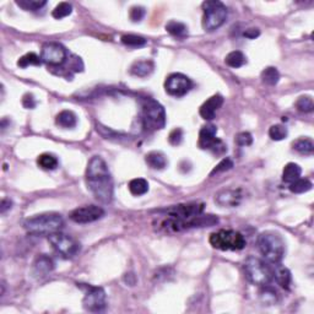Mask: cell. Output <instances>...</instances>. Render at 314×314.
<instances>
[{
	"instance_id": "cell-1",
	"label": "cell",
	"mask_w": 314,
	"mask_h": 314,
	"mask_svg": "<svg viewBox=\"0 0 314 314\" xmlns=\"http://www.w3.org/2000/svg\"><path fill=\"white\" fill-rule=\"evenodd\" d=\"M86 183L97 200L108 204L113 199V178L107 163L100 156L90 160L86 170Z\"/></svg>"
},
{
	"instance_id": "cell-2",
	"label": "cell",
	"mask_w": 314,
	"mask_h": 314,
	"mask_svg": "<svg viewBox=\"0 0 314 314\" xmlns=\"http://www.w3.org/2000/svg\"><path fill=\"white\" fill-rule=\"evenodd\" d=\"M63 225H64V220L62 215L57 212H46L27 218L24 223V227L27 232L32 235L49 236L60 231Z\"/></svg>"
},
{
	"instance_id": "cell-3",
	"label": "cell",
	"mask_w": 314,
	"mask_h": 314,
	"mask_svg": "<svg viewBox=\"0 0 314 314\" xmlns=\"http://www.w3.org/2000/svg\"><path fill=\"white\" fill-rule=\"evenodd\" d=\"M258 248L269 263H280L285 255V241L280 233L274 231L260 233L258 237Z\"/></svg>"
},
{
	"instance_id": "cell-4",
	"label": "cell",
	"mask_w": 314,
	"mask_h": 314,
	"mask_svg": "<svg viewBox=\"0 0 314 314\" xmlns=\"http://www.w3.org/2000/svg\"><path fill=\"white\" fill-rule=\"evenodd\" d=\"M244 274L250 283L257 286L269 285L273 280V268L257 257H248L244 262Z\"/></svg>"
},
{
	"instance_id": "cell-5",
	"label": "cell",
	"mask_w": 314,
	"mask_h": 314,
	"mask_svg": "<svg viewBox=\"0 0 314 314\" xmlns=\"http://www.w3.org/2000/svg\"><path fill=\"white\" fill-rule=\"evenodd\" d=\"M204 16H203V29L212 32L225 24L227 19V7L217 0H209L203 4Z\"/></svg>"
},
{
	"instance_id": "cell-6",
	"label": "cell",
	"mask_w": 314,
	"mask_h": 314,
	"mask_svg": "<svg viewBox=\"0 0 314 314\" xmlns=\"http://www.w3.org/2000/svg\"><path fill=\"white\" fill-rule=\"evenodd\" d=\"M210 244L220 250H241L247 242L241 232L233 230H220L210 236Z\"/></svg>"
},
{
	"instance_id": "cell-7",
	"label": "cell",
	"mask_w": 314,
	"mask_h": 314,
	"mask_svg": "<svg viewBox=\"0 0 314 314\" xmlns=\"http://www.w3.org/2000/svg\"><path fill=\"white\" fill-rule=\"evenodd\" d=\"M142 117L145 127L152 130L163 129L166 125V112L157 101L152 99H145L142 102Z\"/></svg>"
},
{
	"instance_id": "cell-8",
	"label": "cell",
	"mask_w": 314,
	"mask_h": 314,
	"mask_svg": "<svg viewBox=\"0 0 314 314\" xmlns=\"http://www.w3.org/2000/svg\"><path fill=\"white\" fill-rule=\"evenodd\" d=\"M48 241L52 244L53 249L58 254L62 255L63 258H67V259L75 257L80 252V243L74 237L65 235V233L60 232V231L49 235Z\"/></svg>"
},
{
	"instance_id": "cell-9",
	"label": "cell",
	"mask_w": 314,
	"mask_h": 314,
	"mask_svg": "<svg viewBox=\"0 0 314 314\" xmlns=\"http://www.w3.org/2000/svg\"><path fill=\"white\" fill-rule=\"evenodd\" d=\"M217 128L212 124H207L200 129L198 145L203 150H210L215 154H222L226 150V146L220 139L216 138Z\"/></svg>"
},
{
	"instance_id": "cell-10",
	"label": "cell",
	"mask_w": 314,
	"mask_h": 314,
	"mask_svg": "<svg viewBox=\"0 0 314 314\" xmlns=\"http://www.w3.org/2000/svg\"><path fill=\"white\" fill-rule=\"evenodd\" d=\"M86 292H85L82 305L84 308L89 312H102L105 308V292L102 287H96V286H85Z\"/></svg>"
},
{
	"instance_id": "cell-11",
	"label": "cell",
	"mask_w": 314,
	"mask_h": 314,
	"mask_svg": "<svg viewBox=\"0 0 314 314\" xmlns=\"http://www.w3.org/2000/svg\"><path fill=\"white\" fill-rule=\"evenodd\" d=\"M193 82L185 75L179 74V72H174V74H171L170 76L166 79L165 82V89L167 94H170L171 96L175 97H182L184 95H187L188 92L192 90Z\"/></svg>"
},
{
	"instance_id": "cell-12",
	"label": "cell",
	"mask_w": 314,
	"mask_h": 314,
	"mask_svg": "<svg viewBox=\"0 0 314 314\" xmlns=\"http://www.w3.org/2000/svg\"><path fill=\"white\" fill-rule=\"evenodd\" d=\"M203 210H204V205L200 204V203H188V204L171 207L168 209L162 210V212H165L170 218L185 221L203 213Z\"/></svg>"
},
{
	"instance_id": "cell-13",
	"label": "cell",
	"mask_w": 314,
	"mask_h": 314,
	"mask_svg": "<svg viewBox=\"0 0 314 314\" xmlns=\"http://www.w3.org/2000/svg\"><path fill=\"white\" fill-rule=\"evenodd\" d=\"M41 59L52 67H59L67 60V51L59 43H46L42 47Z\"/></svg>"
},
{
	"instance_id": "cell-14",
	"label": "cell",
	"mask_w": 314,
	"mask_h": 314,
	"mask_svg": "<svg viewBox=\"0 0 314 314\" xmlns=\"http://www.w3.org/2000/svg\"><path fill=\"white\" fill-rule=\"evenodd\" d=\"M105 216V210L96 205H86V207L77 208L70 212L69 217L76 223H90L100 220Z\"/></svg>"
},
{
	"instance_id": "cell-15",
	"label": "cell",
	"mask_w": 314,
	"mask_h": 314,
	"mask_svg": "<svg viewBox=\"0 0 314 314\" xmlns=\"http://www.w3.org/2000/svg\"><path fill=\"white\" fill-rule=\"evenodd\" d=\"M243 193L241 189H223L215 195V202L222 208H236L241 204Z\"/></svg>"
},
{
	"instance_id": "cell-16",
	"label": "cell",
	"mask_w": 314,
	"mask_h": 314,
	"mask_svg": "<svg viewBox=\"0 0 314 314\" xmlns=\"http://www.w3.org/2000/svg\"><path fill=\"white\" fill-rule=\"evenodd\" d=\"M223 104V97L221 95H213L208 101H205L200 107V115L205 120H211L215 118L216 112L220 109V107Z\"/></svg>"
},
{
	"instance_id": "cell-17",
	"label": "cell",
	"mask_w": 314,
	"mask_h": 314,
	"mask_svg": "<svg viewBox=\"0 0 314 314\" xmlns=\"http://www.w3.org/2000/svg\"><path fill=\"white\" fill-rule=\"evenodd\" d=\"M53 269H54V262L52 260V258L42 254L35 260L34 266H32V273L36 278H44V276L52 273Z\"/></svg>"
},
{
	"instance_id": "cell-18",
	"label": "cell",
	"mask_w": 314,
	"mask_h": 314,
	"mask_svg": "<svg viewBox=\"0 0 314 314\" xmlns=\"http://www.w3.org/2000/svg\"><path fill=\"white\" fill-rule=\"evenodd\" d=\"M275 269H273V278H275L276 282L285 290H288L291 285V273L287 268L275 264Z\"/></svg>"
},
{
	"instance_id": "cell-19",
	"label": "cell",
	"mask_w": 314,
	"mask_h": 314,
	"mask_svg": "<svg viewBox=\"0 0 314 314\" xmlns=\"http://www.w3.org/2000/svg\"><path fill=\"white\" fill-rule=\"evenodd\" d=\"M155 69V64L152 60H138L130 68V72L135 76L145 77L151 74Z\"/></svg>"
},
{
	"instance_id": "cell-20",
	"label": "cell",
	"mask_w": 314,
	"mask_h": 314,
	"mask_svg": "<svg viewBox=\"0 0 314 314\" xmlns=\"http://www.w3.org/2000/svg\"><path fill=\"white\" fill-rule=\"evenodd\" d=\"M55 122L59 127L69 129V128H74L77 124V117L71 110H62L55 118Z\"/></svg>"
},
{
	"instance_id": "cell-21",
	"label": "cell",
	"mask_w": 314,
	"mask_h": 314,
	"mask_svg": "<svg viewBox=\"0 0 314 314\" xmlns=\"http://www.w3.org/2000/svg\"><path fill=\"white\" fill-rule=\"evenodd\" d=\"M145 161L152 170H163L167 166V158L160 151H151L145 156Z\"/></svg>"
},
{
	"instance_id": "cell-22",
	"label": "cell",
	"mask_w": 314,
	"mask_h": 314,
	"mask_svg": "<svg viewBox=\"0 0 314 314\" xmlns=\"http://www.w3.org/2000/svg\"><path fill=\"white\" fill-rule=\"evenodd\" d=\"M301 173H302V170H301V167L297 163H287V165L283 167L282 180L285 183L295 182L296 179H298V178L301 177Z\"/></svg>"
},
{
	"instance_id": "cell-23",
	"label": "cell",
	"mask_w": 314,
	"mask_h": 314,
	"mask_svg": "<svg viewBox=\"0 0 314 314\" xmlns=\"http://www.w3.org/2000/svg\"><path fill=\"white\" fill-rule=\"evenodd\" d=\"M129 190L133 195H144L149 192V183L144 178H135L129 182Z\"/></svg>"
},
{
	"instance_id": "cell-24",
	"label": "cell",
	"mask_w": 314,
	"mask_h": 314,
	"mask_svg": "<svg viewBox=\"0 0 314 314\" xmlns=\"http://www.w3.org/2000/svg\"><path fill=\"white\" fill-rule=\"evenodd\" d=\"M166 30H167L168 34H171L174 37H178V38H183V37H185L188 35L187 26L183 22L174 21V20H172V21H170L166 25Z\"/></svg>"
},
{
	"instance_id": "cell-25",
	"label": "cell",
	"mask_w": 314,
	"mask_h": 314,
	"mask_svg": "<svg viewBox=\"0 0 314 314\" xmlns=\"http://www.w3.org/2000/svg\"><path fill=\"white\" fill-rule=\"evenodd\" d=\"M247 58L241 51H233L228 53L227 57L225 58V63L231 68H241L245 64Z\"/></svg>"
},
{
	"instance_id": "cell-26",
	"label": "cell",
	"mask_w": 314,
	"mask_h": 314,
	"mask_svg": "<svg viewBox=\"0 0 314 314\" xmlns=\"http://www.w3.org/2000/svg\"><path fill=\"white\" fill-rule=\"evenodd\" d=\"M37 163L42 170L53 171L58 167V158L52 154H42L37 158Z\"/></svg>"
},
{
	"instance_id": "cell-27",
	"label": "cell",
	"mask_w": 314,
	"mask_h": 314,
	"mask_svg": "<svg viewBox=\"0 0 314 314\" xmlns=\"http://www.w3.org/2000/svg\"><path fill=\"white\" fill-rule=\"evenodd\" d=\"M313 184L310 179L307 178H298L295 182L290 183V190L296 194H301V193H306L308 190L312 189Z\"/></svg>"
},
{
	"instance_id": "cell-28",
	"label": "cell",
	"mask_w": 314,
	"mask_h": 314,
	"mask_svg": "<svg viewBox=\"0 0 314 314\" xmlns=\"http://www.w3.org/2000/svg\"><path fill=\"white\" fill-rule=\"evenodd\" d=\"M278 292L273 287H269L268 285L263 286L260 291V301L266 306H273L278 302Z\"/></svg>"
},
{
	"instance_id": "cell-29",
	"label": "cell",
	"mask_w": 314,
	"mask_h": 314,
	"mask_svg": "<svg viewBox=\"0 0 314 314\" xmlns=\"http://www.w3.org/2000/svg\"><path fill=\"white\" fill-rule=\"evenodd\" d=\"M262 80H263L264 84L274 86V85L278 84L279 80H280V74H279V71L276 68L268 67L263 70Z\"/></svg>"
},
{
	"instance_id": "cell-30",
	"label": "cell",
	"mask_w": 314,
	"mask_h": 314,
	"mask_svg": "<svg viewBox=\"0 0 314 314\" xmlns=\"http://www.w3.org/2000/svg\"><path fill=\"white\" fill-rule=\"evenodd\" d=\"M293 149L296 150L297 152L303 155H311L313 154V150H314V144L311 139H298L293 142Z\"/></svg>"
},
{
	"instance_id": "cell-31",
	"label": "cell",
	"mask_w": 314,
	"mask_h": 314,
	"mask_svg": "<svg viewBox=\"0 0 314 314\" xmlns=\"http://www.w3.org/2000/svg\"><path fill=\"white\" fill-rule=\"evenodd\" d=\"M71 12H72L71 4H69V2H59V4H58L57 6L54 7L52 15L54 19L60 20V19H63V17L69 16Z\"/></svg>"
},
{
	"instance_id": "cell-32",
	"label": "cell",
	"mask_w": 314,
	"mask_h": 314,
	"mask_svg": "<svg viewBox=\"0 0 314 314\" xmlns=\"http://www.w3.org/2000/svg\"><path fill=\"white\" fill-rule=\"evenodd\" d=\"M16 4L27 11H37L41 7H43L47 4V1H44V0H20V1H16Z\"/></svg>"
},
{
	"instance_id": "cell-33",
	"label": "cell",
	"mask_w": 314,
	"mask_h": 314,
	"mask_svg": "<svg viewBox=\"0 0 314 314\" xmlns=\"http://www.w3.org/2000/svg\"><path fill=\"white\" fill-rule=\"evenodd\" d=\"M41 57H38V55L35 54V53H27L26 55L20 58L19 62H17V65H19L20 68H27L30 67V65H41Z\"/></svg>"
},
{
	"instance_id": "cell-34",
	"label": "cell",
	"mask_w": 314,
	"mask_h": 314,
	"mask_svg": "<svg viewBox=\"0 0 314 314\" xmlns=\"http://www.w3.org/2000/svg\"><path fill=\"white\" fill-rule=\"evenodd\" d=\"M269 137L275 141H280L287 137V129L281 124H275L269 129Z\"/></svg>"
},
{
	"instance_id": "cell-35",
	"label": "cell",
	"mask_w": 314,
	"mask_h": 314,
	"mask_svg": "<svg viewBox=\"0 0 314 314\" xmlns=\"http://www.w3.org/2000/svg\"><path fill=\"white\" fill-rule=\"evenodd\" d=\"M122 42L129 47H142L146 44V39L137 35H124L122 37Z\"/></svg>"
},
{
	"instance_id": "cell-36",
	"label": "cell",
	"mask_w": 314,
	"mask_h": 314,
	"mask_svg": "<svg viewBox=\"0 0 314 314\" xmlns=\"http://www.w3.org/2000/svg\"><path fill=\"white\" fill-rule=\"evenodd\" d=\"M296 107H297L298 110L305 113H310L312 112L314 105H313V100L311 96H302L297 100L296 102Z\"/></svg>"
},
{
	"instance_id": "cell-37",
	"label": "cell",
	"mask_w": 314,
	"mask_h": 314,
	"mask_svg": "<svg viewBox=\"0 0 314 314\" xmlns=\"http://www.w3.org/2000/svg\"><path fill=\"white\" fill-rule=\"evenodd\" d=\"M233 167V161L231 158H223L217 166L212 170V172L210 173L211 175L216 174V173H221V172H226V171H230L231 168Z\"/></svg>"
},
{
	"instance_id": "cell-38",
	"label": "cell",
	"mask_w": 314,
	"mask_h": 314,
	"mask_svg": "<svg viewBox=\"0 0 314 314\" xmlns=\"http://www.w3.org/2000/svg\"><path fill=\"white\" fill-rule=\"evenodd\" d=\"M145 14H146V11H145V7L133 6L132 9H130L129 17L133 22H140L142 19H144Z\"/></svg>"
},
{
	"instance_id": "cell-39",
	"label": "cell",
	"mask_w": 314,
	"mask_h": 314,
	"mask_svg": "<svg viewBox=\"0 0 314 314\" xmlns=\"http://www.w3.org/2000/svg\"><path fill=\"white\" fill-rule=\"evenodd\" d=\"M183 140V130L180 128H175L172 132L170 133V137H168V141H170L171 145L173 146H177L182 142Z\"/></svg>"
},
{
	"instance_id": "cell-40",
	"label": "cell",
	"mask_w": 314,
	"mask_h": 314,
	"mask_svg": "<svg viewBox=\"0 0 314 314\" xmlns=\"http://www.w3.org/2000/svg\"><path fill=\"white\" fill-rule=\"evenodd\" d=\"M236 142H237V145H240V146H249L253 142V138L252 135H250V133L243 132L237 134V137H236Z\"/></svg>"
},
{
	"instance_id": "cell-41",
	"label": "cell",
	"mask_w": 314,
	"mask_h": 314,
	"mask_svg": "<svg viewBox=\"0 0 314 314\" xmlns=\"http://www.w3.org/2000/svg\"><path fill=\"white\" fill-rule=\"evenodd\" d=\"M22 105H24L25 108H29V109L35 108V105H36V101H35L34 95H31V94L25 95L24 99H22Z\"/></svg>"
},
{
	"instance_id": "cell-42",
	"label": "cell",
	"mask_w": 314,
	"mask_h": 314,
	"mask_svg": "<svg viewBox=\"0 0 314 314\" xmlns=\"http://www.w3.org/2000/svg\"><path fill=\"white\" fill-rule=\"evenodd\" d=\"M260 35V31L258 29H248L247 31H244L243 36L247 37L249 39H254L255 37H258Z\"/></svg>"
},
{
	"instance_id": "cell-43",
	"label": "cell",
	"mask_w": 314,
	"mask_h": 314,
	"mask_svg": "<svg viewBox=\"0 0 314 314\" xmlns=\"http://www.w3.org/2000/svg\"><path fill=\"white\" fill-rule=\"evenodd\" d=\"M11 205H12L11 200H9V199H2V200H1V205H0V212L4 213L6 210L11 209Z\"/></svg>"
}]
</instances>
